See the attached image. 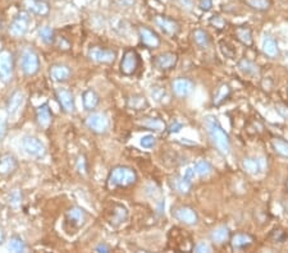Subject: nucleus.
<instances>
[{
	"label": "nucleus",
	"mask_w": 288,
	"mask_h": 253,
	"mask_svg": "<svg viewBox=\"0 0 288 253\" xmlns=\"http://www.w3.org/2000/svg\"><path fill=\"white\" fill-rule=\"evenodd\" d=\"M139 175L136 171L126 165H118L114 166L108 174L106 178V186L109 189L128 188L137 183Z\"/></svg>",
	"instance_id": "nucleus-1"
},
{
	"label": "nucleus",
	"mask_w": 288,
	"mask_h": 253,
	"mask_svg": "<svg viewBox=\"0 0 288 253\" xmlns=\"http://www.w3.org/2000/svg\"><path fill=\"white\" fill-rule=\"evenodd\" d=\"M208 131H209L210 140L214 144V146L216 147V150L221 155L227 156L230 152V149H232L230 138L227 132L221 128V125L214 119L208 120Z\"/></svg>",
	"instance_id": "nucleus-2"
},
{
	"label": "nucleus",
	"mask_w": 288,
	"mask_h": 253,
	"mask_svg": "<svg viewBox=\"0 0 288 253\" xmlns=\"http://www.w3.org/2000/svg\"><path fill=\"white\" fill-rule=\"evenodd\" d=\"M87 219L88 213L86 212L83 208L78 207V206L71 207L70 210L66 212V215H64V223H63L64 232L70 235H74L76 233H78L79 229L85 226Z\"/></svg>",
	"instance_id": "nucleus-3"
},
{
	"label": "nucleus",
	"mask_w": 288,
	"mask_h": 253,
	"mask_svg": "<svg viewBox=\"0 0 288 253\" xmlns=\"http://www.w3.org/2000/svg\"><path fill=\"white\" fill-rule=\"evenodd\" d=\"M141 64H143V60H141V56L137 52V50L127 49L123 52L121 65H119L121 73L127 77L135 76L141 68Z\"/></svg>",
	"instance_id": "nucleus-4"
},
{
	"label": "nucleus",
	"mask_w": 288,
	"mask_h": 253,
	"mask_svg": "<svg viewBox=\"0 0 288 253\" xmlns=\"http://www.w3.org/2000/svg\"><path fill=\"white\" fill-rule=\"evenodd\" d=\"M21 69L24 76L34 77L40 70V59L37 52L31 48H26L21 54Z\"/></svg>",
	"instance_id": "nucleus-5"
},
{
	"label": "nucleus",
	"mask_w": 288,
	"mask_h": 253,
	"mask_svg": "<svg viewBox=\"0 0 288 253\" xmlns=\"http://www.w3.org/2000/svg\"><path fill=\"white\" fill-rule=\"evenodd\" d=\"M88 59L99 64H113L117 59V51L113 49H105L103 46H91L88 49Z\"/></svg>",
	"instance_id": "nucleus-6"
},
{
	"label": "nucleus",
	"mask_w": 288,
	"mask_h": 253,
	"mask_svg": "<svg viewBox=\"0 0 288 253\" xmlns=\"http://www.w3.org/2000/svg\"><path fill=\"white\" fill-rule=\"evenodd\" d=\"M14 76V56L9 50L0 51V80L8 83Z\"/></svg>",
	"instance_id": "nucleus-7"
},
{
	"label": "nucleus",
	"mask_w": 288,
	"mask_h": 253,
	"mask_svg": "<svg viewBox=\"0 0 288 253\" xmlns=\"http://www.w3.org/2000/svg\"><path fill=\"white\" fill-rule=\"evenodd\" d=\"M86 127L96 134H104L109 131V118L103 113H92L86 118Z\"/></svg>",
	"instance_id": "nucleus-8"
},
{
	"label": "nucleus",
	"mask_w": 288,
	"mask_h": 253,
	"mask_svg": "<svg viewBox=\"0 0 288 253\" xmlns=\"http://www.w3.org/2000/svg\"><path fill=\"white\" fill-rule=\"evenodd\" d=\"M22 147H23L24 152L35 157V159H41L46 153L45 145L34 136H26L22 140Z\"/></svg>",
	"instance_id": "nucleus-9"
},
{
	"label": "nucleus",
	"mask_w": 288,
	"mask_h": 253,
	"mask_svg": "<svg viewBox=\"0 0 288 253\" xmlns=\"http://www.w3.org/2000/svg\"><path fill=\"white\" fill-rule=\"evenodd\" d=\"M172 215L174 219L185 225H196L199 223V215L196 211L190 206H176L173 207Z\"/></svg>",
	"instance_id": "nucleus-10"
},
{
	"label": "nucleus",
	"mask_w": 288,
	"mask_h": 253,
	"mask_svg": "<svg viewBox=\"0 0 288 253\" xmlns=\"http://www.w3.org/2000/svg\"><path fill=\"white\" fill-rule=\"evenodd\" d=\"M177 63H178V55L173 51L161 52L152 59L154 67L159 70H164V72L174 69L177 67Z\"/></svg>",
	"instance_id": "nucleus-11"
},
{
	"label": "nucleus",
	"mask_w": 288,
	"mask_h": 253,
	"mask_svg": "<svg viewBox=\"0 0 288 253\" xmlns=\"http://www.w3.org/2000/svg\"><path fill=\"white\" fill-rule=\"evenodd\" d=\"M55 98H57L58 102L63 109V111L68 114H72L76 111V102H74V96H73L72 91L68 89H57L55 90Z\"/></svg>",
	"instance_id": "nucleus-12"
},
{
	"label": "nucleus",
	"mask_w": 288,
	"mask_h": 253,
	"mask_svg": "<svg viewBox=\"0 0 288 253\" xmlns=\"http://www.w3.org/2000/svg\"><path fill=\"white\" fill-rule=\"evenodd\" d=\"M139 36L140 41L147 49H158L160 46L161 40L159 35L151 28L146 27V26H140L139 27Z\"/></svg>",
	"instance_id": "nucleus-13"
},
{
	"label": "nucleus",
	"mask_w": 288,
	"mask_h": 253,
	"mask_svg": "<svg viewBox=\"0 0 288 253\" xmlns=\"http://www.w3.org/2000/svg\"><path fill=\"white\" fill-rule=\"evenodd\" d=\"M30 17H28L27 13H19L17 17L12 21L9 26V34L13 37L18 39L26 35V32L28 31V26H30Z\"/></svg>",
	"instance_id": "nucleus-14"
},
{
	"label": "nucleus",
	"mask_w": 288,
	"mask_h": 253,
	"mask_svg": "<svg viewBox=\"0 0 288 253\" xmlns=\"http://www.w3.org/2000/svg\"><path fill=\"white\" fill-rule=\"evenodd\" d=\"M154 22L168 36H177L179 34V31H181V25L178 23V21L167 17V15H156L154 18Z\"/></svg>",
	"instance_id": "nucleus-15"
},
{
	"label": "nucleus",
	"mask_w": 288,
	"mask_h": 253,
	"mask_svg": "<svg viewBox=\"0 0 288 253\" xmlns=\"http://www.w3.org/2000/svg\"><path fill=\"white\" fill-rule=\"evenodd\" d=\"M18 169V160L12 153H3L0 155V177L8 178Z\"/></svg>",
	"instance_id": "nucleus-16"
},
{
	"label": "nucleus",
	"mask_w": 288,
	"mask_h": 253,
	"mask_svg": "<svg viewBox=\"0 0 288 253\" xmlns=\"http://www.w3.org/2000/svg\"><path fill=\"white\" fill-rule=\"evenodd\" d=\"M108 223L112 226L117 228V226L122 225L123 223H126L128 219V210L123 206V204L119 203H113L112 210H110L109 215H108Z\"/></svg>",
	"instance_id": "nucleus-17"
},
{
	"label": "nucleus",
	"mask_w": 288,
	"mask_h": 253,
	"mask_svg": "<svg viewBox=\"0 0 288 253\" xmlns=\"http://www.w3.org/2000/svg\"><path fill=\"white\" fill-rule=\"evenodd\" d=\"M194 82L188 78H177L172 82V90L178 98H187L194 91Z\"/></svg>",
	"instance_id": "nucleus-18"
},
{
	"label": "nucleus",
	"mask_w": 288,
	"mask_h": 253,
	"mask_svg": "<svg viewBox=\"0 0 288 253\" xmlns=\"http://www.w3.org/2000/svg\"><path fill=\"white\" fill-rule=\"evenodd\" d=\"M24 100H26V98H24L23 92L19 91V90L13 92L9 96V99H8V102H6L8 113H9L10 115H17V114L22 110V107H23Z\"/></svg>",
	"instance_id": "nucleus-19"
},
{
	"label": "nucleus",
	"mask_w": 288,
	"mask_h": 253,
	"mask_svg": "<svg viewBox=\"0 0 288 253\" xmlns=\"http://www.w3.org/2000/svg\"><path fill=\"white\" fill-rule=\"evenodd\" d=\"M229 243L233 250L242 251L249 248L254 243V237L247 233H236V234L230 235Z\"/></svg>",
	"instance_id": "nucleus-20"
},
{
	"label": "nucleus",
	"mask_w": 288,
	"mask_h": 253,
	"mask_svg": "<svg viewBox=\"0 0 288 253\" xmlns=\"http://www.w3.org/2000/svg\"><path fill=\"white\" fill-rule=\"evenodd\" d=\"M35 118H36V123L40 128L48 129L52 125L53 122L52 109L49 107L48 104L41 105V106H39L36 109V115H35Z\"/></svg>",
	"instance_id": "nucleus-21"
},
{
	"label": "nucleus",
	"mask_w": 288,
	"mask_h": 253,
	"mask_svg": "<svg viewBox=\"0 0 288 253\" xmlns=\"http://www.w3.org/2000/svg\"><path fill=\"white\" fill-rule=\"evenodd\" d=\"M23 5L28 12L32 14L41 15V17L48 15L50 12V6L44 0H23Z\"/></svg>",
	"instance_id": "nucleus-22"
},
{
	"label": "nucleus",
	"mask_w": 288,
	"mask_h": 253,
	"mask_svg": "<svg viewBox=\"0 0 288 253\" xmlns=\"http://www.w3.org/2000/svg\"><path fill=\"white\" fill-rule=\"evenodd\" d=\"M234 36L242 45L246 48H251L254 45V37H252V30L250 26L242 25L234 30Z\"/></svg>",
	"instance_id": "nucleus-23"
},
{
	"label": "nucleus",
	"mask_w": 288,
	"mask_h": 253,
	"mask_svg": "<svg viewBox=\"0 0 288 253\" xmlns=\"http://www.w3.org/2000/svg\"><path fill=\"white\" fill-rule=\"evenodd\" d=\"M230 95H232V89L228 83L219 85L213 96V106H221L230 98Z\"/></svg>",
	"instance_id": "nucleus-24"
},
{
	"label": "nucleus",
	"mask_w": 288,
	"mask_h": 253,
	"mask_svg": "<svg viewBox=\"0 0 288 253\" xmlns=\"http://www.w3.org/2000/svg\"><path fill=\"white\" fill-rule=\"evenodd\" d=\"M71 72L70 67L64 64H54L50 68V78H52L54 82H66V81L70 80Z\"/></svg>",
	"instance_id": "nucleus-25"
},
{
	"label": "nucleus",
	"mask_w": 288,
	"mask_h": 253,
	"mask_svg": "<svg viewBox=\"0 0 288 253\" xmlns=\"http://www.w3.org/2000/svg\"><path fill=\"white\" fill-rule=\"evenodd\" d=\"M238 69H240L245 76L252 77V78L260 76V68H259V65L256 64L255 61L250 60V59L247 58H243L238 61Z\"/></svg>",
	"instance_id": "nucleus-26"
},
{
	"label": "nucleus",
	"mask_w": 288,
	"mask_h": 253,
	"mask_svg": "<svg viewBox=\"0 0 288 253\" xmlns=\"http://www.w3.org/2000/svg\"><path fill=\"white\" fill-rule=\"evenodd\" d=\"M127 106L128 109L135 110V111H143V110L149 107V101L144 95L135 94L131 95L130 98L127 99Z\"/></svg>",
	"instance_id": "nucleus-27"
},
{
	"label": "nucleus",
	"mask_w": 288,
	"mask_h": 253,
	"mask_svg": "<svg viewBox=\"0 0 288 253\" xmlns=\"http://www.w3.org/2000/svg\"><path fill=\"white\" fill-rule=\"evenodd\" d=\"M139 124L141 127H144V128L154 132H163L167 129V124L160 118H150V116H146V118H143V119L140 120Z\"/></svg>",
	"instance_id": "nucleus-28"
},
{
	"label": "nucleus",
	"mask_w": 288,
	"mask_h": 253,
	"mask_svg": "<svg viewBox=\"0 0 288 253\" xmlns=\"http://www.w3.org/2000/svg\"><path fill=\"white\" fill-rule=\"evenodd\" d=\"M230 235H232V233H230L229 228L225 225H220L210 233V239L216 244H224L229 242Z\"/></svg>",
	"instance_id": "nucleus-29"
},
{
	"label": "nucleus",
	"mask_w": 288,
	"mask_h": 253,
	"mask_svg": "<svg viewBox=\"0 0 288 253\" xmlns=\"http://www.w3.org/2000/svg\"><path fill=\"white\" fill-rule=\"evenodd\" d=\"M192 40H194L195 45L200 49H208L212 44V37L208 34L205 30H201V28H197L192 32Z\"/></svg>",
	"instance_id": "nucleus-30"
},
{
	"label": "nucleus",
	"mask_w": 288,
	"mask_h": 253,
	"mask_svg": "<svg viewBox=\"0 0 288 253\" xmlns=\"http://www.w3.org/2000/svg\"><path fill=\"white\" fill-rule=\"evenodd\" d=\"M82 102H83V107L86 110L91 111L100 102V96L97 95L96 91H94L92 89H88L82 95Z\"/></svg>",
	"instance_id": "nucleus-31"
},
{
	"label": "nucleus",
	"mask_w": 288,
	"mask_h": 253,
	"mask_svg": "<svg viewBox=\"0 0 288 253\" xmlns=\"http://www.w3.org/2000/svg\"><path fill=\"white\" fill-rule=\"evenodd\" d=\"M245 4L255 12L264 13L272 8L273 0H245Z\"/></svg>",
	"instance_id": "nucleus-32"
},
{
	"label": "nucleus",
	"mask_w": 288,
	"mask_h": 253,
	"mask_svg": "<svg viewBox=\"0 0 288 253\" xmlns=\"http://www.w3.org/2000/svg\"><path fill=\"white\" fill-rule=\"evenodd\" d=\"M263 51L269 58H276V56L279 55L278 43L272 36H267L264 39V41H263Z\"/></svg>",
	"instance_id": "nucleus-33"
},
{
	"label": "nucleus",
	"mask_w": 288,
	"mask_h": 253,
	"mask_svg": "<svg viewBox=\"0 0 288 253\" xmlns=\"http://www.w3.org/2000/svg\"><path fill=\"white\" fill-rule=\"evenodd\" d=\"M272 147L277 155L282 156L285 159H288V141L283 140L281 137H274L272 140Z\"/></svg>",
	"instance_id": "nucleus-34"
},
{
	"label": "nucleus",
	"mask_w": 288,
	"mask_h": 253,
	"mask_svg": "<svg viewBox=\"0 0 288 253\" xmlns=\"http://www.w3.org/2000/svg\"><path fill=\"white\" fill-rule=\"evenodd\" d=\"M39 35L41 37V40L46 44V45H54L55 43V31L49 26H44L39 30Z\"/></svg>",
	"instance_id": "nucleus-35"
},
{
	"label": "nucleus",
	"mask_w": 288,
	"mask_h": 253,
	"mask_svg": "<svg viewBox=\"0 0 288 253\" xmlns=\"http://www.w3.org/2000/svg\"><path fill=\"white\" fill-rule=\"evenodd\" d=\"M194 169L197 175H200V177H208L213 171V166L207 160H199V161L195 162Z\"/></svg>",
	"instance_id": "nucleus-36"
},
{
	"label": "nucleus",
	"mask_w": 288,
	"mask_h": 253,
	"mask_svg": "<svg viewBox=\"0 0 288 253\" xmlns=\"http://www.w3.org/2000/svg\"><path fill=\"white\" fill-rule=\"evenodd\" d=\"M191 187H192L191 182L186 180L183 177L176 178V179H174V189H176L177 192L182 193V195H187V193L191 191Z\"/></svg>",
	"instance_id": "nucleus-37"
},
{
	"label": "nucleus",
	"mask_w": 288,
	"mask_h": 253,
	"mask_svg": "<svg viewBox=\"0 0 288 253\" xmlns=\"http://www.w3.org/2000/svg\"><path fill=\"white\" fill-rule=\"evenodd\" d=\"M243 168L249 174H252V175H256L260 171V164L256 159L254 157H246L243 160Z\"/></svg>",
	"instance_id": "nucleus-38"
},
{
	"label": "nucleus",
	"mask_w": 288,
	"mask_h": 253,
	"mask_svg": "<svg viewBox=\"0 0 288 253\" xmlns=\"http://www.w3.org/2000/svg\"><path fill=\"white\" fill-rule=\"evenodd\" d=\"M268 238H269V241L272 242V243H285L286 239H287V234H286V232L283 229L276 228L270 232Z\"/></svg>",
	"instance_id": "nucleus-39"
},
{
	"label": "nucleus",
	"mask_w": 288,
	"mask_h": 253,
	"mask_svg": "<svg viewBox=\"0 0 288 253\" xmlns=\"http://www.w3.org/2000/svg\"><path fill=\"white\" fill-rule=\"evenodd\" d=\"M9 250L13 251V252H24V251L27 250V246L23 242V239H21L19 237H13L10 239Z\"/></svg>",
	"instance_id": "nucleus-40"
},
{
	"label": "nucleus",
	"mask_w": 288,
	"mask_h": 253,
	"mask_svg": "<svg viewBox=\"0 0 288 253\" xmlns=\"http://www.w3.org/2000/svg\"><path fill=\"white\" fill-rule=\"evenodd\" d=\"M219 46H220L221 52H223V55H224L225 58L234 59V56H236V49H234L233 46L224 40H221L220 43H219Z\"/></svg>",
	"instance_id": "nucleus-41"
},
{
	"label": "nucleus",
	"mask_w": 288,
	"mask_h": 253,
	"mask_svg": "<svg viewBox=\"0 0 288 253\" xmlns=\"http://www.w3.org/2000/svg\"><path fill=\"white\" fill-rule=\"evenodd\" d=\"M155 145H156V138L152 134H146V136L141 138V146L144 149H152Z\"/></svg>",
	"instance_id": "nucleus-42"
},
{
	"label": "nucleus",
	"mask_w": 288,
	"mask_h": 253,
	"mask_svg": "<svg viewBox=\"0 0 288 253\" xmlns=\"http://www.w3.org/2000/svg\"><path fill=\"white\" fill-rule=\"evenodd\" d=\"M54 45H57L58 49L62 50V51H68V50H71V43L66 37H55Z\"/></svg>",
	"instance_id": "nucleus-43"
},
{
	"label": "nucleus",
	"mask_w": 288,
	"mask_h": 253,
	"mask_svg": "<svg viewBox=\"0 0 288 253\" xmlns=\"http://www.w3.org/2000/svg\"><path fill=\"white\" fill-rule=\"evenodd\" d=\"M209 22H210V25L214 26V28H216V30H223V28L225 27V25H227V22L221 18L220 15H214V17L210 18Z\"/></svg>",
	"instance_id": "nucleus-44"
},
{
	"label": "nucleus",
	"mask_w": 288,
	"mask_h": 253,
	"mask_svg": "<svg viewBox=\"0 0 288 253\" xmlns=\"http://www.w3.org/2000/svg\"><path fill=\"white\" fill-rule=\"evenodd\" d=\"M21 202H22V193L19 192L18 189L12 191V192L9 193V203L17 206V204H19Z\"/></svg>",
	"instance_id": "nucleus-45"
},
{
	"label": "nucleus",
	"mask_w": 288,
	"mask_h": 253,
	"mask_svg": "<svg viewBox=\"0 0 288 253\" xmlns=\"http://www.w3.org/2000/svg\"><path fill=\"white\" fill-rule=\"evenodd\" d=\"M152 96L156 99V101H164V98L169 99L167 91H165L164 89H158V87H156L155 90H152Z\"/></svg>",
	"instance_id": "nucleus-46"
},
{
	"label": "nucleus",
	"mask_w": 288,
	"mask_h": 253,
	"mask_svg": "<svg viewBox=\"0 0 288 253\" xmlns=\"http://www.w3.org/2000/svg\"><path fill=\"white\" fill-rule=\"evenodd\" d=\"M77 169L81 174L87 173V161H86L85 156H79L78 161H77Z\"/></svg>",
	"instance_id": "nucleus-47"
},
{
	"label": "nucleus",
	"mask_w": 288,
	"mask_h": 253,
	"mask_svg": "<svg viewBox=\"0 0 288 253\" xmlns=\"http://www.w3.org/2000/svg\"><path fill=\"white\" fill-rule=\"evenodd\" d=\"M183 128V124L182 123H179V122H174V123H172V124L169 125V127H167V129H168V132H169L170 134H176V133H179L181 132V129Z\"/></svg>",
	"instance_id": "nucleus-48"
},
{
	"label": "nucleus",
	"mask_w": 288,
	"mask_h": 253,
	"mask_svg": "<svg viewBox=\"0 0 288 253\" xmlns=\"http://www.w3.org/2000/svg\"><path fill=\"white\" fill-rule=\"evenodd\" d=\"M192 250L195 251V252H212V248H210L209 244L204 243V242H201V243L196 244V246H194V248Z\"/></svg>",
	"instance_id": "nucleus-49"
},
{
	"label": "nucleus",
	"mask_w": 288,
	"mask_h": 253,
	"mask_svg": "<svg viewBox=\"0 0 288 253\" xmlns=\"http://www.w3.org/2000/svg\"><path fill=\"white\" fill-rule=\"evenodd\" d=\"M199 6L204 12H209L213 6V0H199Z\"/></svg>",
	"instance_id": "nucleus-50"
},
{
	"label": "nucleus",
	"mask_w": 288,
	"mask_h": 253,
	"mask_svg": "<svg viewBox=\"0 0 288 253\" xmlns=\"http://www.w3.org/2000/svg\"><path fill=\"white\" fill-rule=\"evenodd\" d=\"M195 174H196V171H195L194 168H187L185 170V174H183V178L192 183V180L195 179Z\"/></svg>",
	"instance_id": "nucleus-51"
},
{
	"label": "nucleus",
	"mask_w": 288,
	"mask_h": 253,
	"mask_svg": "<svg viewBox=\"0 0 288 253\" xmlns=\"http://www.w3.org/2000/svg\"><path fill=\"white\" fill-rule=\"evenodd\" d=\"M6 122L4 119H0V142L4 140V137H5L6 134Z\"/></svg>",
	"instance_id": "nucleus-52"
},
{
	"label": "nucleus",
	"mask_w": 288,
	"mask_h": 253,
	"mask_svg": "<svg viewBox=\"0 0 288 253\" xmlns=\"http://www.w3.org/2000/svg\"><path fill=\"white\" fill-rule=\"evenodd\" d=\"M95 251L96 252H110V247L109 246H106V244H100V246H97L96 248H95Z\"/></svg>",
	"instance_id": "nucleus-53"
},
{
	"label": "nucleus",
	"mask_w": 288,
	"mask_h": 253,
	"mask_svg": "<svg viewBox=\"0 0 288 253\" xmlns=\"http://www.w3.org/2000/svg\"><path fill=\"white\" fill-rule=\"evenodd\" d=\"M4 239H5V234H4V232L0 229V246L3 244V242H4Z\"/></svg>",
	"instance_id": "nucleus-54"
},
{
	"label": "nucleus",
	"mask_w": 288,
	"mask_h": 253,
	"mask_svg": "<svg viewBox=\"0 0 288 253\" xmlns=\"http://www.w3.org/2000/svg\"><path fill=\"white\" fill-rule=\"evenodd\" d=\"M3 28V22H1V19H0V30Z\"/></svg>",
	"instance_id": "nucleus-55"
}]
</instances>
